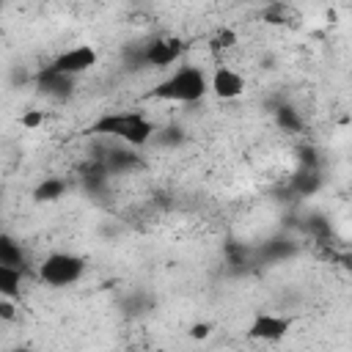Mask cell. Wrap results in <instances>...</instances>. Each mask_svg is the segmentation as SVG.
I'll return each mask as SVG.
<instances>
[{
  "label": "cell",
  "instance_id": "obj_1",
  "mask_svg": "<svg viewBox=\"0 0 352 352\" xmlns=\"http://www.w3.org/2000/svg\"><path fill=\"white\" fill-rule=\"evenodd\" d=\"M88 132L132 148H143L157 138V126L143 110H107L91 121Z\"/></svg>",
  "mask_w": 352,
  "mask_h": 352
},
{
  "label": "cell",
  "instance_id": "obj_2",
  "mask_svg": "<svg viewBox=\"0 0 352 352\" xmlns=\"http://www.w3.org/2000/svg\"><path fill=\"white\" fill-rule=\"evenodd\" d=\"M209 94V74L201 66L182 63L151 88V99L170 104H195Z\"/></svg>",
  "mask_w": 352,
  "mask_h": 352
},
{
  "label": "cell",
  "instance_id": "obj_3",
  "mask_svg": "<svg viewBox=\"0 0 352 352\" xmlns=\"http://www.w3.org/2000/svg\"><path fill=\"white\" fill-rule=\"evenodd\" d=\"M85 267L88 264L82 256L72 250H52L38 264V280L52 289H66V286H74L85 275Z\"/></svg>",
  "mask_w": 352,
  "mask_h": 352
},
{
  "label": "cell",
  "instance_id": "obj_4",
  "mask_svg": "<svg viewBox=\"0 0 352 352\" xmlns=\"http://www.w3.org/2000/svg\"><path fill=\"white\" fill-rule=\"evenodd\" d=\"M182 55H184V41L179 36H168V33L148 38L138 50V60L151 69H170Z\"/></svg>",
  "mask_w": 352,
  "mask_h": 352
},
{
  "label": "cell",
  "instance_id": "obj_5",
  "mask_svg": "<svg viewBox=\"0 0 352 352\" xmlns=\"http://www.w3.org/2000/svg\"><path fill=\"white\" fill-rule=\"evenodd\" d=\"M99 60V52L91 47V44H74L63 52H58L52 60H50V69L60 72V74H69V77H80L85 72H91Z\"/></svg>",
  "mask_w": 352,
  "mask_h": 352
},
{
  "label": "cell",
  "instance_id": "obj_6",
  "mask_svg": "<svg viewBox=\"0 0 352 352\" xmlns=\"http://www.w3.org/2000/svg\"><path fill=\"white\" fill-rule=\"evenodd\" d=\"M245 74L228 63H220L212 74H209V91L223 99V102H231V99H239L245 94Z\"/></svg>",
  "mask_w": 352,
  "mask_h": 352
},
{
  "label": "cell",
  "instance_id": "obj_7",
  "mask_svg": "<svg viewBox=\"0 0 352 352\" xmlns=\"http://www.w3.org/2000/svg\"><path fill=\"white\" fill-rule=\"evenodd\" d=\"M289 330H292V319L289 316H280V314H258L250 322L248 336L256 338V341H280Z\"/></svg>",
  "mask_w": 352,
  "mask_h": 352
},
{
  "label": "cell",
  "instance_id": "obj_8",
  "mask_svg": "<svg viewBox=\"0 0 352 352\" xmlns=\"http://www.w3.org/2000/svg\"><path fill=\"white\" fill-rule=\"evenodd\" d=\"M22 280H25V267H8L0 264V294L16 300L22 294Z\"/></svg>",
  "mask_w": 352,
  "mask_h": 352
},
{
  "label": "cell",
  "instance_id": "obj_9",
  "mask_svg": "<svg viewBox=\"0 0 352 352\" xmlns=\"http://www.w3.org/2000/svg\"><path fill=\"white\" fill-rule=\"evenodd\" d=\"M0 264H8V267H25V256H22V248L14 236L3 234L0 236Z\"/></svg>",
  "mask_w": 352,
  "mask_h": 352
},
{
  "label": "cell",
  "instance_id": "obj_10",
  "mask_svg": "<svg viewBox=\"0 0 352 352\" xmlns=\"http://www.w3.org/2000/svg\"><path fill=\"white\" fill-rule=\"evenodd\" d=\"M275 121H278V126H283L286 132H300V129H302L300 113H297L294 107H286V104L275 110Z\"/></svg>",
  "mask_w": 352,
  "mask_h": 352
},
{
  "label": "cell",
  "instance_id": "obj_11",
  "mask_svg": "<svg viewBox=\"0 0 352 352\" xmlns=\"http://www.w3.org/2000/svg\"><path fill=\"white\" fill-rule=\"evenodd\" d=\"M63 190H66V182L63 179H44L38 184V190H36V198L38 201H55V198L63 195Z\"/></svg>",
  "mask_w": 352,
  "mask_h": 352
},
{
  "label": "cell",
  "instance_id": "obj_12",
  "mask_svg": "<svg viewBox=\"0 0 352 352\" xmlns=\"http://www.w3.org/2000/svg\"><path fill=\"white\" fill-rule=\"evenodd\" d=\"M209 44H212L214 52H226V50H231V47L236 44V33H234L231 28H220V30L209 38Z\"/></svg>",
  "mask_w": 352,
  "mask_h": 352
},
{
  "label": "cell",
  "instance_id": "obj_13",
  "mask_svg": "<svg viewBox=\"0 0 352 352\" xmlns=\"http://www.w3.org/2000/svg\"><path fill=\"white\" fill-rule=\"evenodd\" d=\"M289 16H292V8H289L286 3H275V6H270V8L264 11V19L272 22V25H286Z\"/></svg>",
  "mask_w": 352,
  "mask_h": 352
},
{
  "label": "cell",
  "instance_id": "obj_14",
  "mask_svg": "<svg viewBox=\"0 0 352 352\" xmlns=\"http://www.w3.org/2000/svg\"><path fill=\"white\" fill-rule=\"evenodd\" d=\"M316 184H319V179H316L314 170H302V173L297 176V187H300V192H311V190H316Z\"/></svg>",
  "mask_w": 352,
  "mask_h": 352
},
{
  "label": "cell",
  "instance_id": "obj_15",
  "mask_svg": "<svg viewBox=\"0 0 352 352\" xmlns=\"http://www.w3.org/2000/svg\"><path fill=\"white\" fill-rule=\"evenodd\" d=\"M192 336H206V324H195L192 327Z\"/></svg>",
  "mask_w": 352,
  "mask_h": 352
}]
</instances>
